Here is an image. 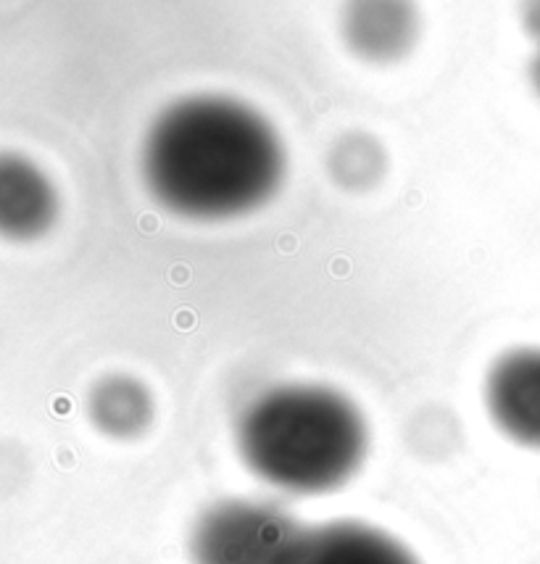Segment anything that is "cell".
<instances>
[{
	"label": "cell",
	"instance_id": "8",
	"mask_svg": "<svg viewBox=\"0 0 540 564\" xmlns=\"http://www.w3.org/2000/svg\"><path fill=\"white\" fill-rule=\"evenodd\" d=\"M87 412H90L93 425L108 438L132 441L153 425L156 401L145 382L132 375H108L90 391Z\"/></svg>",
	"mask_w": 540,
	"mask_h": 564
},
{
	"label": "cell",
	"instance_id": "10",
	"mask_svg": "<svg viewBox=\"0 0 540 564\" xmlns=\"http://www.w3.org/2000/svg\"><path fill=\"white\" fill-rule=\"evenodd\" d=\"M519 17H522L525 32L540 45V0H522Z\"/></svg>",
	"mask_w": 540,
	"mask_h": 564
},
{
	"label": "cell",
	"instance_id": "1",
	"mask_svg": "<svg viewBox=\"0 0 540 564\" xmlns=\"http://www.w3.org/2000/svg\"><path fill=\"white\" fill-rule=\"evenodd\" d=\"M285 145L269 119L227 96H191L156 117L143 177L164 209L195 221L246 217L285 180Z\"/></svg>",
	"mask_w": 540,
	"mask_h": 564
},
{
	"label": "cell",
	"instance_id": "4",
	"mask_svg": "<svg viewBox=\"0 0 540 564\" xmlns=\"http://www.w3.org/2000/svg\"><path fill=\"white\" fill-rule=\"evenodd\" d=\"M485 409L509 441L540 452V348H511L485 375Z\"/></svg>",
	"mask_w": 540,
	"mask_h": 564
},
{
	"label": "cell",
	"instance_id": "3",
	"mask_svg": "<svg viewBox=\"0 0 540 564\" xmlns=\"http://www.w3.org/2000/svg\"><path fill=\"white\" fill-rule=\"evenodd\" d=\"M301 522L280 503L227 499L208 507L191 533L193 564H282Z\"/></svg>",
	"mask_w": 540,
	"mask_h": 564
},
{
	"label": "cell",
	"instance_id": "2",
	"mask_svg": "<svg viewBox=\"0 0 540 564\" xmlns=\"http://www.w3.org/2000/svg\"><path fill=\"white\" fill-rule=\"evenodd\" d=\"M235 446L261 482L295 496L337 491L359 475L369 425L346 393L314 382L267 388L240 412Z\"/></svg>",
	"mask_w": 540,
	"mask_h": 564
},
{
	"label": "cell",
	"instance_id": "5",
	"mask_svg": "<svg viewBox=\"0 0 540 564\" xmlns=\"http://www.w3.org/2000/svg\"><path fill=\"white\" fill-rule=\"evenodd\" d=\"M417 0H346L341 11L343 43L367 64L401 62L420 43Z\"/></svg>",
	"mask_w": 540,
	"mask_h": 564
},
{
	"label": "cell",
	"instance_id": "11",
	"mask_svg": "<svg viewBox=\"0 0 540 564\" xmlns=\"http://www.w3.org/2000/svg\"><path fill=\"white\" fill-rule=\"evenodd\" d=\"M530 85H532V93L540 98V45L536 51V56H532L530 62Z\"/></svg>",
	"mask_w": 540,
	"mask_h": 564
},
{
	"label": "cell",
	"instance_id": "7",
	"mask_svg": "<svg viewBox=\"0 0 540 564\" xmlns=\"http://www.w3.org/2000/svg\"><path fill=\"white\" fill-rule=\"evenodd\" d=\"M56 219V193L45 174L22 159H0V232L35 238Z\"/></svg>",
	"mask_w": 540,
	"mask_h": 564
},
{
	"label": "cell",
	"instance_id": "9",
	"mask_svg": "<svg viewBox=\"0 0 540 564\" xmlns=\"http://www.w3.org/2000/svg\"><path fill=\"white\" fill-rule=\"evenodd\" d=\"M327 170L346 191H367L385 174V151L367 132H348L330 148Z\"/></svg>",
	"mask_w": 540,
	"mask_h": 564
},
{
	"label": "cell",
	"instance_id": "6",
	"mask_svg": "<svg viewBox=\"0 0 540 564\" xmlns=\"http://www.w3.org/2000/svg\"><path fill=\"white\" fill-rule=\"evenodd\" d=\"M282 564H420L385 530L356 520L303 528Z\"/></svg>",
	"mask_w": 540,
	"mask_h": 564
}]
</instances>
